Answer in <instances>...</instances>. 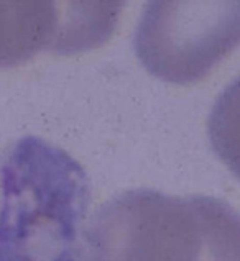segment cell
Segmentation results:
<instances>
[{"instance_id":"5b68a950","label":"cell","mask_w":240,"mask_h":261,"mask_svg":"<svg viewBox=\"0 0 240 261\" xmlns=\"http://www.w3.org/2000/svg\"><path fill=\"white\" fill-rule=\"evenodd\" d=\"M207 133L214 153L240 181V77L217 97L207 120Z\"/></svg>"},{"instance_id":"3957f363","label":"cell","mask_w":240,"mask_h":261,"mask_svg":"<svg viewBox=\"0 0 240 261\" xmlns=\"http://www.w3.org/2000/svg\"><path fill=\"white\" fill-rule=\"evenodd\" d=\"M133 46L152 76L196 84L240 46V0H147Z\"/></svg>"},{"instance_id":"6da1fadb","label":"cell","mask_w":240,"mask_h":261,"mask_svg":"<svg viewBox=\"0 0 240 261\" xmlns=\"http://www.w3.org/2000/svg\"><path fill=\"white\" fill-rule=\"evenodd\" d=\"M91 188L79 163L38 137L0 160V261H87Z\"/></svg>"},{"instance_id":"7a4b0ae2","label":"cell","mask_w":240,"mask_h":261,"mask_svg":"<svg viewBox=\"0 0 240 261\" xmlns=\"http://www.w3.org/2000/svg\"><path fill=\"white\" fill-rule=\"evenodd\" d=\"M87 261H240V214L207 196L129 191L95 212Z\"/></svg>"},{"instance_id":"277c9868","label":"cell","mask_w":240,"mask_h":261,"mask_svg":"<svg viewBox=\"0 0 240 261\" xmlns=\"http://www.w3.org/2000/svg\"><path fill=\"white\" fill-rule=\"evenodd\" d=\"M127 0H0V69L38 53H86L114 35Z\"/></svg>"}]
</instances>
